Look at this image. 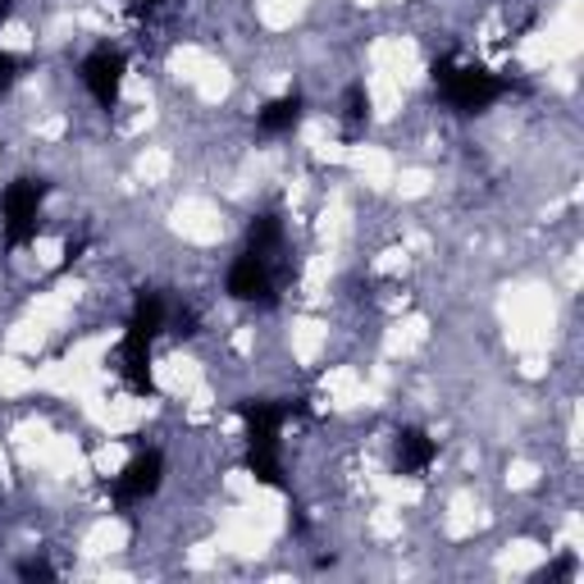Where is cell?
<instances>
[{
    "label": "cell",
    "instance_id": "cell-6",
    "mask_svg": "<svg viewBox=\"0 0 584 584\" xmlns=\"http://www.w3.org/2000/svg\"><path fill=\"white\" fill-rule=\"evenodd\" d=\"M160 476H164V461H160V453L133 457V461H128V470L119 476V489H115V497H119L124 507H133V503H147V497L160 489Z\"/></svg>",
    "mask_w": 584,
    "mask_h": 584
},
{
    "label": "cell",
    "instance_id": "cell-5",
    "mask_svg": "<svg viewBox=\"0 0 584 584\" xmlns=\"http://www.w3.org/2000/svg\"><path fill=\"white\" fill-rule=\"evenodd\" d=\"M229 293H233L238 301H261V306H270V301H274V284H270L265 256L242 252V256L233 261V270H229Z\"/></svg>",
    "mask_w": 584,
    "mask_h": 584
},
{
    "label": "cell",
    "instance_id": "cell-14",
    "mask_svg": "<svg viewBox=\"0 0 584 584\" xmlns=\"http://www.w3.org/2000/svg\"><path fill=\"white\" fill-rule=\"evenodd\" d=\"M14 69H19V60H10V55H0V88H5V82H14Z\"/></svg>",
    "mask_w": 584,
    "mask_h": 584
},
{
    "label": "cell",
    "instance_id": "cell-13",
    "mask_svg": "<svg viewBox=\"0 0 584 584\" xmlns=\"http://www.w3.org/2000/svg\"><path fill=\"white\" fill-rule=\"evenodd\" d=\"M19 575H23V580H37V575H42V580H50L55 571H50L46 562H23V566H19Z\"/></svg>",
    "mask_w": 584,
    "mask_h": 584
},
{
    "label": "cell",
    "instance_id": "cell-12",
    "mask_svg": "<svg viewBox=\"0 0 584 584\" xmlns=\"http://www.w3.org/2000/svg\"><path fill=\"white\" fill-rule=\"evenodd\" d=\"M366 110H370L366 88H352V92H347V105H343V119H347V128H352V133H356L360 124H366Z\"/></svg>",
    "mask_w": 584,
    "mask_h": 584
},
{
    "label": "cell",
    "instance_id": "cell-15",
    "mask_svg": "<svg viewBox=\"0 0 584 584\" xmlns=\"http://www.w3.org/2000/svg\"><path fill=\"white\" fill-rule=\"evenodd\" d=\"M571 571H575V562H571V558H562L558 566H548V580H558V575H571Z\"/></svg>",
    "mask_w": 584,
    "mask_h": 584
},
{
    "label": "cell",
    "instance_id": "cell-17",
    "mask_svg": "<svg viewBox=\"0 0 584 584\" xmlns=\"http://www.w3.org/2000/svg\"><path fill=\"white\" fill-rule=\"evenodd\" d=\"M0 14H5V0H0Z\"/></svg>",
    "mask_w": 584,
    "mask_h": 584
},
{
    "label": "cell",
    "instance_id": "cell-3",
    "mask_svg": "<svg viewBox=\"0 0 584 584\" xmlns=\"http://www.w3.org/2000/svg\"><path fill=\"white\" fill-rule=\"evenodd\" d=\"M124 69H128V60H124V50H115V46H96L88 60H82V88H88L105 110L119 101V88H124Z\"/></svg>",
    "mask_w": 584,
    "mask_h": 584
},
{
    "label": "cell",
    "instance_id": "cell-4",
    "mask_svg": "<svg viewBox=\"0 0 584 584\" xmlns=\"http://www.w3.org/2000/svg\"><path fill=\"white\" fill-rule=\"evenodd\" d=\"M293 415V406H274V402H242V421H247V443L252 453H279V430Z\"/></svg>",
    "mask_w": 584,
    "mask_h": 584
},
{
    "label": "cell",
    "instance_id": "cell-9",
    "mask_svg": "<svg viewBox=\"0 0 584 584\" xmlns=\"http://www.w3.org/2000/svg\"><path fill=\"white\" fill-rule=\"evenodd\" d=\"M160 329H164V297H160V293H142V297H137V306H133L128 339H142V343H151Z\"/></svg>",
    "mask_w": 584,
    "mask_h": 584
},
{
    "label": "cell",
    "instance_id": "cell-10",
    "mask_svg": "<svg viewBox=\"0 0 584 584\" xmlns=\"http://www.w3.org/2000/svg\"><path fill=\"white\" fill-rule=\"evenodd\" d=\"M279 242H284V219L279 215H261L252 229H247V252H256L270 261V252H279Z\"/></svg>",
    "mask_w": 584,
    "mask_h": 584
},
{
    "label": "cell",
    "instance_id": "cell-16",
    "mask_svg": "<svg viewBox=\"0 0 584 584\" xmlns=\"http://www.w3.org/2000/svg\"><path fill=\"white\" fill-rule=\"evenodd\" d=\"M142 5H147V10H151V5H164V0H142Z\"/></svg>",
    "mask_w": 584,
    "mask_h": 584
},
{
    "label": "cell",
    "instance_id": "cell-2",
    "mask_svg": "<svg viewBox=\"0 0 584 584\" xmlns=\"http://www.w3.org/2000/svg\"><path fill=\"white\" fill-rule=\"evenodd\" d=\"M46 202V183L42 179H19L5 187V202H0V215H5V242L10 247H27L37 238V215Z\"/></svg>",
    "mask_w": 584,
    "mask_h": 584
},
{
    "label": "cell",
    "instance_id": "cell-11",
    "mask_svg": "<svg viewBox=\"0 0 584 584\" xmlns=\"http://www.w3.org/2000/svg\"><path fill=\"white\" fill-rule=\"evenodd\" d=\"M301 119V96H279L261 110V128L265 133H288Z\"/></svg>",
    "mask_w": 584,
    "mask_h": 584
},
{
    "label": "cell",
    "instance_id": "cell-8",
    "mask_svg": "<svg viewBox=\"0 0 584 584\" xmlns=\"http://www.w3.org/2000/svg\"><path fill=\"white\" fill-rule=\"evenodd\" d=\"M434 438L425 430H398V470L402 476H421L434 461Z\"/></svg>",
    "mask_w": 584,
    "mask_h": 584
},
{
    "label": "cell",
    "instance_id": "cell-7",
    "mask_svg": "<svg viewBox=\"0 0 584 584\" xmlns=\"http://www.w3.org/2000/svg\"><path fill=\"white\" fill-rule=\"evenodd\" d=\"M115 366H119V375H124V383L133 388V393H151V343L128 339L124 333Z\"/></svg>",
    "mask_w": 584,
    "mask_h": 584
},
{
    "label": "cell",
    "instance_id": "cell-1",
    "mask_svg": "<svg viewBox=\"0 0 584 584\" xmlns=\"http://www.w3.org/2000/svg\"><path fill=\"white\" fill-rule=\"evenodd\" d=\"M434 78H438L443 96H448L457 110H466V115H476V110H484L497 92H503V82H497L489 69H480V65H453V60H443L434 69Z\"/></svg>",
    "mask_w": 584,
    "mask_h": 584
}]
</instances>
